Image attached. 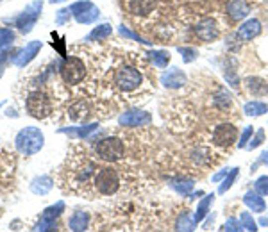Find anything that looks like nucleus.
<instances>
[{
    "label": "nucleus",
    "instance_id": "10",
    "mask_svg": "<svg viewBox=\"0 0 268 232\" xmlns=\"http://www.w3.org/2000/svg\"><path fill=\"white\" fill-rule=\"evenodd\" d=\"M186 73L183 70H179V68H170L168 71H165L163 75H161V84L165 86L168 89H179L183 88L186 84Z\"/></svg>",
    "mask_w": 268,
    "mask_h": 232
},
{
    "label": "nucleus",
    "instance_id": "3",
    "mask_svg": "<svg viewBox=\"0 0 268 232\" xmlns=\"http://www.w3.org/2000/svg\"><path fill=\"white\" fill-rule=\"evenodd\" d=\"M86 73H88L86 62L79 56H68L61 62V68H59V75H61L63 84L67 86H79L86 79Z\"/></svg>",
    "mask_w": 268,
    "mask_h": 232
},
{
    "label": "nucleus",
    "instance_id": "14",
    "mask_svg": "<svg viewBox=\"0 0 268 232\" xmlns=\"http://www.w3.org/2000/svg\"><path fill=\"white\" fill-rule=\"evenodd\" d=\"M243 204L254 213H265L267 211V202H265L263 195H259L258 191H249L243 196Z\"/></svg>",
    "mask_w": 268,
    "mask_h": 232
},
{
    "label": "nucleus",
    "instance_id": "7",
    "mask_svg": "<svg viewBox=\"0 0 268 232\" xmlns=\"http://www.w3.org/2000/svg\"><path fill=\"white\" fill-rule=\"evenodd\" d=\"M211 141L216 147L227 148L231 145L238 141V129L232 123H220L213 129V134H211Z\"/></svg>",
    "mask_w": 268,
    "mask_h": 232
},
{
    "label": "nucleus",
    "instance_id": "2",
    "mask_svg": "<svg viewBox=\"0 0 268 232\" xmlns=\"http://www.w3.org/2000/svg\"><path fill=\"white\" fill-rule=\"evenodd\" d=\"M25 106L32 118L45 120V118H49L54 113V98L45 89L38 88L29 91V95L25 98Z\"/></svg>",
    "mask_w": 268,
    "mask_h": 232
},
{
    "label": "nucleus",
    "instance_id": "4",
    "mask_svg": "<svg viewBox=\"0 0 268 232\" xmlns=\"http://www.w3.org/2000/svg\"><path fill=\"white\" fill-rule=\"evenodd\" d=\"M93 187L95 191L102 196L116 195V191L120 189V174H118V170L113 168V166L98 168L93 178Z\"/></svg>",
    "mask_w": 268,
    "mask_h": 232
},
{
    "label": "nucleus",
    "instance_id": "1",
    "mask_svg": "<svg viewBox=\"0 0 268 232\" xmlns=\"http://www.w3.org/2000/svg\"><path fill=\"white\" fill-rule=\"evenodd\" d=\"M97 163L91 161L88 156H70L65 163L63 175L65 182L70 189H82L84 191L88 186H93V178L97 174Z\"/></svg>",
    "mask_w": 268,
    "mask_h": 232
},
{
    "label": "nucleus",
    "instance_id": "23",
    "mask_svg": "<svg viewBox=\"0 0 268 232\" xmlns=\"http://www.w3.org/2000/svg\"><path fill=\"white\" fill-rule=\"evenodd\" d=\"M240 222H241V227H243V231H250V232H256L258 231V223L254 222V218H252V214L250 213H241L240 214Z\"/></svg>",
    "mask_w": 268,
    "mask_h": 232
},
{
    "label": "nucleus",
    "instance_id": "11",
    "mask_svg": "<svg viewBox=\"0 0 268 232\" xmlns=\"http://www.w3.org/2000/svg\"><path fill=\"white\" fill-rule=\"evenodd\" d=\"M157 0H127V11L134 16H148L156 9Z\"/></svg>",
    "mask_w": 268,
    "mask_h": 232
},
{
    "label": "nucleus",
    "instance_id": "25",
    "mask_svg": "<svg viewBox=\"0 0 268 232\" xmlns=\"http://www.w3.org/2000/svg\"><path fill=\"white\" fill-rule=\"evenodd\" d=\"M252 136H254V129H252V127H245V129H243V132L240 134V139L236 141V145L240 148H245L247 145H249V141H250V138H252Z\"/></svg>",
    "mask_w": 268,
    "mask_h": 232
},
{
    "label": "nucleus",
    "instance_id": "28",
    "mask_svg": "<svg viewBox=\"0 0 268 232\" xmlns=\"http://www.w3.org/2000/svg\"><path fill=\"white\" fill-rule=\"evenodd\" d=\"M222 231H227V232H240L243 231V227H241V222L238 218H229L227 222L223 223Z\"/></svg>",
    "mask_w": 268,
    "mask_h": 232
},
{
    "label": "nucleus",
    "instance_id": "12",
    "mask_svg": "<svg viewBox=\"0 0 268 232\" xmlns=\"http://www.w3.org/2000/svg\"><path fill=\"white\" fill-rule=\"evenodd\" d=\"M250 13V7L245 0H229L227 2V14L231 20L234 22H240V20H245Z\"/></svg>",
    "mask_w": 268,
    "mask_h": 232
},
{
    "label": "nucleus",
    "instance_id": "9",
    "mask_svg": "<svg viewBox=\"0 0 268 232\" xmlns=\"http://www.w3.org/2000/svg\"><path fill=\"white\" fill-rule=\"evenodd\" d=\"M261 29L263 27H261V22H259L258 18H249V20H245V22L238 27L236 38L240 41H252L254 38H258L261 34Z\"/></svg>",
    "mask_w": 268,
    "mask_h": 232
},
{
    "label": "nucleus",
    "instance_id": "20",
    "mask_svg": "<svg viewBox=\"0 0 268 232\" xmlns=\"http://www.w3.org/2000/svg\"><path fill=\"white\" fill-rule=\"evenodd\" d=\"M232 104V97L225 91V89H222V91H218V93L213 97V106L216 107V109H220V111H225V109H229Z\"/></svg>",
    "mask_w": 268,
    "mask_h": 232
},
{
    "label": "nucleus",
    "instance_id": "30",
    "mask_svg": "<svg viewBox=\"0 0 268 232\" xmlns=\"http://www.w3.org/2000/svg\"><path fill=\"white\" fill-rule=\"evenodd\" d=\"M227 174H229V170L225 168V170H222V172H218L216 175H213V177H211V180H213V182H220V180H222V178L225 177Z\"/></svg>",
    "mask_w": 268,
    "mask_h": 232
},
{
    "label": "nucleus",
    "instance_id": "16",
    "mask_svg": "<svg viewBox=\"0 0 268 232\" xmlns=\"http://www.w3.org/2000/svg\"><path fill=\"white\" fill-rule=\"evenodd\" d=\"M174 191H177L179 195L183 196H190L193 191V187H195V182H193L192 178H186V177H177V178H172L168 184Z\"/></svg>",
    "mask_w": 268,
    "mask_h": 232
},
{
    "label": "nucleus",
    "instance_id": "29",
    "mask_svg": "<svg viewBox=\"0 0 268 232\" xmlns=\"http://www.w3.org/2000/svg\"><path fill=\"white\" fill-rule=\"evenodd\" d=\"M111 34V27L109 25H102V27H98L97 31L93 32V38H97V40H100V38H106V36Z\"/></svg>",
    "mask_w": 268,
    "mask_h": 232
},
{
    "label": "nucleus",
    "instance_id": "22",
    "mask_svg": "<svg viewBox=\"0 0 268 232\" xmlns=\"http://www.w3.org/2000/svg\"><path fill=\"white\" fill-rule=\"evenodd\" d=\"M238 174H240V168H231L229 170V174L223 177L222 184L218 186V195H223L225 191H229L232 187V184H234V180H236Z\"/></svg>",
    "mask_w": 268,
    "mask_h": 232
},
{
    "label": "nucleus",
    "instance_id": "18",
    "mask_svg": "<svg viewBox=\"0 0 268 232\" xmlns=\"http://www.w3.org/2000/svg\"><path fill=\"white\" fill-rule=\"evenodd\" d=\"M247 116H263L265 113H268V104L261 102V100H252V102H247L243 107Z\"/></svg>",
    "mask_w": 268,
    "mask_h": 232
},
{
    "label": "nucleus",
    "instance_id": "17",
    "mask_svg": "<svg viewBox=\"0 0 268 232\" xmlns=\"http://www.w3.org/2000/svg\"><path fill=\"white\" fill-rule=\"evenodd\" d=\"M213 200H214V195H213V193H209V195H205L204 198L199 202L195 214H193V220H195L197 223H201L202 220L209 214V209H211V204H213Z\"/></svg>",
    "mask_w": 268,
    "mask_h": 232
},
{
    "label": "nucleus",
    "instance_id": "26",
    "mask_svg": "<svg viewBox=\"0 0 268 232\" xmlns=\"http://www.w3.org/2000/svg\"><path fill=\"white\" fill-rule=\"evenodd\" d=\"M254 189L259 193V195L268 196V175H263V177H259L258 180H256Z\"/></svg>",
    "mask_w": 268,
    "mask_h": 232
},
{
    "label": "nucleus",
    "instance_id": "8",
    "mask_svg": "<svg viewBox=\"0 0 268 232\" xmlns=\"http://www.w3.org/2000/svg\"><path fill=\"white\" fill-rule=\"evenodd\" d=\"M195 34L202 41H214L220 36V29L213 18H202L195 25Z\"/></svg>",
    "mask_w": 268,
    "mask_h": 232
},
{
    "label": "nucleus",
    "instance_id": "6",
    "mask_svg": "<svg viewBox=\"0 0 268 232\" xmlns=\"http://www.w3.org/2000/svg\"><path fill=\"white\" fill-rule=\"evenodd\" d=\"M113 82H115V86L120 89V91L131 93V91H136V89L143 84V75L138 68L124 64V66H120L115 71Z\"/></svg>",
    "mask_w": 268,
    "mask_h": 232
},
{
    "label": "nucleus",
    "instance_id": "32",
    "mask_svg": "<svg viewBox=\"0 0 268 232\" xmlns=\"http://www.w3.org/2000/svg\"><path fill=\"white\" fill-rule=\"evenodd\" d=\"M259 225H263V227H268V216H263V218L259 220Z\"/></svg>",
    "mask_w": 268,
    "mask_h": 232
},
{
    "label": "nucleus",
    "instance_id": "5",
    "mask_svg": "<svg viewBox=\"0 0 268 232\" xmlns=\"http://www.w3.org/2000/svg\"><path fill=\"white\" fill-rule=\"evenodd\" d=\"M95 156L106 163H118L125 157V143L116 136H109L95 143Z\"/></svg>",
    "mask_w": 268,
    "mask_h": 232
},
{
    "label": "nucleus",
    "instance_id": "15",
    "mask_svg": "<svg viewBox=\"0 0 268 232\" xmlns=\"http://www.w3.org/2000/svg\"><path fill=\"white\" fill-rule=\"evenodd\" d=\"M245 86L254 97H265V95H268V82L265 79H261V77H247Z\"/></svg>",
    "mask_w": 268,
    "mask_h": 232
},
{
    "label": "nucleus",
    "instance_id": "24",
    "mask_svg": "<svg viewBox=\"0 0 268 232\" xmlns=\"http://www.w3.org/2000/svg\"><path fill=\"white\" fill-rule=\"evenodd\" d=\"M179 54H181V58H183L184 62H192L197 59V56H199V52H197V49H193V47H179Z\"/></svg>",
    "mask_w": 268,
    "mask_h": 232
},
{
    "label": "nucleus",
    "instance_id": "31",
    "mask_svg": "<svg viewBox=\"0 0 268 232\" xmlns=\"http://www.w3.org/2000/svg\"><path fill=\"white\" fill-rule=\"evenodd\" d=\"M261 163H263L265 166H268V150L261 154Z\"/></svg>",
    "mask_w": 268,
    "mask_h": 232
},
{
    "label": "nucleus",
    "instance_id": "19",
    "mask_svg": "<svg viewBox=\"0 0 268 232\" xmlns=\"http://www.w3.org/2000/svg\"><path fill=\"white\" fill-rule=\"evenodd\" d=\"M148 59L156 68H166L170 62V52L166 50H154V52L148 54Z\"/></svg>",
    "mask_w": 268,
    "mask_h": 232
},
{
    "label": "nucleus",
    "instance_id": "21",
    "mask_svg": "<svg viewBox=\"0 0 268 232\" xmlns=\"http://www.w3.org/2000/svg\"><path fill=\"white\" fill-rule=\"evenodd\" d=\"M195 229H197V222L188 213H183L177 218V222H175V231H195Z\"/></svg>",
    "mask_w": 268,
    "mask_h": 232
},
{
    "label": "nucleus",
    "instance_id": "27",
    "mask_svg": "<svg viewBox=\"0 0 268 232\" xmlns=\"http://www.w3.org/2000/svg\"><path fill=\"white\" fill-rule=\"evenodd\" d=\"M263 141H265V130L259 129L258 132H256V136H252V138H250V141H249V145H247V147H249L250 150H254V148L261 147V145H263Z\"/></svg>",
    "mask_w": 268,
    "mask_h": 232
},
{
    "label": "nucleus",
    "instance_id": "13",
    "mask_svg": "<svg viewBox=\"0 0 268 232\" xmlns=\"http://www.w3.org/2000/svg\"><path fill=\"white\" fill-rule=\"evenodd\" d=\"M120 123L125 125V127H141V125L150 123V115L143 111H131L122 115Z\"/></svg>",
    "mask_w": 268,
    "mask_h": 232
}]
</instances>
